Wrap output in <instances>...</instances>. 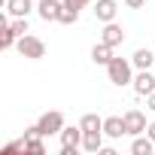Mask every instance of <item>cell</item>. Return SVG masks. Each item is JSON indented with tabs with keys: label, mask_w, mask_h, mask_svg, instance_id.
I'll return each instance as SVG.
<instances>
[{
	"label": "cell",
	"mask_w": 155,
	"mask_h": 155,
	"mask_svg": "<svg viewBox=\"0 0 155 155\" xmlns=\"http://www.w3.org/2000/svg\"><path fill=\"white\" fill-rule=\"evenodd\" d=\"M107 76H110V82L113 85H131L134 82V64H131V58H113L110 64H107Z\"/></svg>",
	"instance_id": "6da1fadb"
},
{
	"label": "cell",
	"mask_w": 155,
	"mask_h": 155,
	"mask_svg": "<svg viewBox=\"0 0 155 155\" xmlns=\"http://www.w3.org/2000/svg\"><path fill=\"white\" fill-rule=\"evenodd\" d=\"M15 49H18V55H21V58H31V61H40V58H46V43H43L40 37H34V34H25V37H18Z\"/></svg>",
	"instance_id": "7a4b0ae2"
},
{
	"label": "cell",
	"mask_w": 155,
	"mask_h": 155,
	"mask_svg": "<svg viewBox=\"0 0 155 155\" xmlns=\"http://www.w3.org/2000/svg\"><path fill=\"white\" fill-rule=\"evenodd\" d=\"M37 128H40L43 137H55V134L64 131V116H61L58 110H49V113H43V116L37 119Z\"/></svg>",
	"instance_id": "3957f363"
},
{
	"label": "cell",
	"mask_w": 155,
	"mask_h": 155,
	"mask_svg": "<svg viewBox=\"0 0 155 155\" xmlns=\"http://www.w3.org/2000/svg\"><path fill=\"white\" fill-rule=\"evenodd\" d=\"M82 134H85V131H82L79 125H76V128H67V125H64V131L58 134V137H61V155H73L76 149H82Z\"/></svg>",
	"instance_id": "277c9868"
},
{
	"label": "cell",
	"mask_w": 155,
	"mask_h": 155,
	"mask_svg": "<svg viewBox=\"0 0 155 155\" xmlns=\"http://www.w3.org/2000/svg\"><path fill=\"white\" fill-rule=\"evenodd\" d=\"M37 12H40L43 21H61L64 0H40V3H37Z\"/></svg>",
	"instance_id": "5b68a950"
},
{
	"label": "cell",
	"mask_w": 155,
	"mask_h": 155,
	"mask_svg": "<svg viewBox=\"0 0 155 155\" xmlns=\"http://www.w3.org/2000/svg\"><path fill=\"white\" fill-rule=\"evenodd\" d=\"M134 91L140 94V97H149L152 91H155V76H152V70H137V76H134Z\"/></svg>",
	"instance_id": "8992f818"
},
{
	"label": "cell",
	"mask_w": 155,
	"mask_h": 155,
	"mask_svg": "<svg viewBox=\"0 0 155 155\" xmlns=\"http://www.w3.org/2000/svg\"><path fill=\"white\" fill-rule=\"evenodd\" d=\"M125 131H128V137L146 134V116H143L140 110H128V113H125Z\"/></svg>",
	"instance_id": "52a82bcc"
},
{
	"label": "cell",
	"mask_w": 155,
	"mask_h": 155,
	"mask_svg": "<svg viewBox=\"0 0 155 155\" xmlns=\"http://www.w3.org/2000/svg\"><path fill=\"white\" fill-rule=\"evenodd\" d=\"M116 12H119V0H94V18L97 21H116Z\"/></svg>",
	"instance_id": "ba28073f"
},
{
	"label": "cell",
	"mask_w": 155,
	"mask_h": 155,
	"mask_svg": "<svg viewBox=\"0 0 155 155\" xmlns=\"http://www.w3.org/2000/svg\"><path fill=\"white\" fill-rule=\"evenodd\" d=\"M101 40H104L107 46H113V49H116V46H122V43H125V28H122V25H116V21H107V25H104V31H101Z\"/></svg>",
	"instance_id": "9c48e42d"
},
{
	"label": "cell",
	"mask_w": 155,
	"mask_h": 155,
	"mask_svg": "<svg viewBox=\"0 0 155 155\" xmlns=\"http://www.w3.org/2000/svg\"><path fill=\"white\" fill-rule=\"evenodd\" d=\"M104 134H107L110 140L125 137V134H128V131H125V116H107V119H104Z\"/></svg>",
	"instance_id": "30bf717a"
},
{
	"label": "cell",
	"mask_w": 155,
	"mask_h": 155,
	"mask_svg": "<svg viewBox=\"0 0 155 155\" xmlns=\"http://www.w3.org/2000/svg\"><path fill=\"white\" fill-rule=\"evenodd\" d=\"M104 137H107L104 131H85V134H82V149L91 152V155H97V152L104 149Z\"/></svg>",
	"instance_id": "8fae6325"
},
{
	"label": "cell",
	"mask_w": 155,
	"mask_h": 155,
	"mask_svg": "<svg viewBox=\"0 0 155 155\" xmlns=\"http://www.w3.org/2000/svg\"><path fill=\"white\" fill-rule=\"evenodd\" d=\"M6 12L12 18H28L34 12V0H6Z\"/></svg>",
	"instance_id": "7c38bea8"
},
{
	"label": "cell",
	"mask_w": 155,
	"mask_h": 155,
	"mask_svg": "<svg viewBox=\"0 0 155 155\" xmlns=\"http://www.w3.org/2000/svg\"><path fill=\"white\" fill-rule=\"evenodd\" d=\"M113 58H116V52H113V46H107L104 40H101V43H97V46L91 49V61H94L97 67H107V64H110Z\"/></svg>",
	"instance_id": "4fadbf2b"
},
{
	"label": "cell",
	"mask_w": 155,
	"mask_h": 155,
	"mask_svg": "<svg viewBox=\"0 0 155 155\" xmlns=\"http://www.w3.org/2000/svg\"><path fill=\"white\" fill-rule=\"evenodd\" d=\"M152 149H155V140L146 134H137L134 140H131V155H152Z\"/></svg>",
	"instance_id": "5bb4252c"
},
{
	"label": "cell",
	"mask_w": 155,
	"mask_h": 155,
	"mask_svg": "<svg viewBox=\"0 0 155 155\" xmlns=\"http://www.w3.org/2000/svg\"><path fill=\"white\" fill-rule=\"evenodd\" d=\"M131 64H134L137 70H149V67L155 64V52H149V49H137V52L131 55Z\"/></svg>",
	"instance_id": "9a60e30c"
},
{
	"label": "cell",
	"mask_w": 155,
	"mask_h": 155,
	"mask_svg": "<svg viewBox=\"0 0 155 155\" xmlns=\"http://www.w3.org/2000/svg\"><path fill=\"white\" fill-rule=\"evenodd\" d=\"M79 128H82V131H104V119H101L97 113H85V116L79 119Z\"/></svg>",
	"instance_id": "2e32d148"
},
{
	"label": "cell",
	"mask_w": 155,
	"mask_h": 155,
	"mask_svg": "<svg viewBox=\"0 0 155 155\" xmlns=\"http://www.w3.org/2000/svg\"><path fill=\"white\" fill-rule=\"evenodd\" d=\"M25 152H31V155H43V152H46V143H43V134H34V137H25Z\"/></svg>",
	"instance_id": "e0dca14e"
},
{
	"label": "cell",
	"mask_w": 155,
	"mask_h": 155,
	"mask_svg": "<svg viewBox=\"0 0 155 155\" xmlns=\"http://www.w3.org/2000/svg\"><path fill=\"white\" fill-rule=\"evenodd\" d=\"M15 43H18V34L6 25L3 31H0V49H3V52H9V49H15Z\"/></svg>",
	"instance_id": "ac0fdd59"
},
{
	"label": "cell",
	"mask_w": 155,
	"mask_h": 155,
	"mask_svg": "<svg viewBox=\"0 0 155 155\" xmlns=\"http://www.w3.org/2000/svg\"><path fill=\"white\" fill-rule=\"evenodd\" d=\"M79 21V9H67L64 6V12H61V25H76Z\"/></svg>",
	"instance_id": "d6986e66"
},
{
	"label": "cell",
	"mask_w": 155,
	"mask_h": 155,
	"mask_svg": "<svg viewBox=\"0 0 155 155\" xmlns=\"http://www.w3.org/2000/svg\"><path fill=\"white\" fill-rule=\"evenodd\" d=\"M9 28H12V31H15L18 37H25V34H31V31H28V18H15V21H12Z\"/></svg>",
	"instance_id": "ffe728a7"
},
{
	"label": "cell",
	"mask_w": 155,
	"mask_h": 155,
	"mask_svg": "<svg viewBox=\"0 0 155 155\" xmlns=\"http://www.w3.org/2000/svg\"><path fill=\"white\" fill-rule=\"evenodd\" d=\"M88 3H91V0H64V6H67V9H85Z\"/></svg>",
	"instance_id": "44dd1931"
},
{
	"label": "cell",
	"mask_w": 155,
	"mask_h": 155,
	"mask_svg": "<svg viewBox=\"0 0 155 155\" xmlns=\"http://www.w3.org/2000/svg\"><path fill=\"white\" fill-rule=\"evenodd\" d=\"M3 152H6V155H9V152H25V140H12Z\"/></svg>",
	"instance_id": "7402d4cb"
},
{
	"label": "cell",
	"mask_w": 155,
	"mask_h": 155,
	"mask_svg": "<svg viewBox=\"0 0 155 155\" xmlns=\"http://www.w3.org/2000/svg\"><path fill=\"white\" fill-rule=\"evenodd\" d=\"M143 3H146V0H125V6H128V9H140Z\"/></svg>",
	"instance_id": "603a6c76"
},
{
	"label": "cell",
	"mask_w": 155,
	"mask_h": 155,
	"mask_svg": "<svg viewBox=\"0 0 155 155\" xmlns=\"http://www.w3.org/2000/svg\"><path fill=\"white\" fill-rule=\"evenodd\" d=\"M146 107H149V110H152V113H155V91H152V94H149V97H146Z\"/></svg>",
	"instance_id": "cb8c5ba5"
},
{
	"label": "cell",
	"mask_w": 155,
	"mask_h": 155,
	"mask_svg": "<svg viewBox=\"0 0 155 155\" xmlns=\"http://www.w3.org/2000/svg\"><path fill=\"white\" fill-rule=\"evenodd\" d=\"M146 134H149V137L155 140V122H149V125H146Z\"/></svg>",
	"instance_id": "d4e9b609"
}]
</instances>
